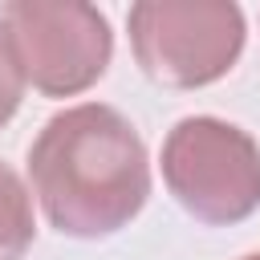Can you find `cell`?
Returning a JSON list of instances; mask_svg holds the SVG:
<instances>
[{"label":"cell","mask_w":260,"mask_h":260,"mask_svg":"<svg viewBox=\"0 0 260 260\" xmlns=\"http://www.w3.org/2000/svg\"><path fill=\"white\" fill-rule=\"evenodd\" d=\"M20 98H24V73L16 65V53H12L8 32L0 24V126L20 110Z\"/></svg>","instance_id":"obj_6"},{"label":"cell","mask_w":260,"mask_h":260,"mask_svg":"<svg viewBox=\"0 0 260 260\" xmlns=\"http://www.w3.org/2000/svg\"><path fill=\"white\" fill-rule=\"evenodd\" d=\"M130 45L146 77L199 89L219 81L244 49V12L232 0H138Z\"/></svg>","instance_id":"obj_3"},{"label":"cell","mask_w":260,"mask_h":260,"mask_svg":"<svg viewBox=\"0 0 260 260\" xmlns=\"http://www.w3.org/2000/svg\"><path fill=\"white\" fill-rule=\"evenodd\" d=\"M32 191L61 236L102 240L126 228L150 195L138 130L102 102L53 114L28 150Z\"/></svg>","instance_id":"obj_1"},{"label":"cell","mask_w":260,"mask_h":260,"mask_svg":"<svg viewBox=\"0 0 260 260\" xmlns=\"http://www.w3.org/2000/svg\"><path fill=\"white\" fill-rule=\"evenodd\" d=\"M162 179L187 215L203 223H240L260 207V146L248 130L195 114L167 134Z\"/></svg>","instance_id":"obj_2"},{"label":"cell","mask_w":260,"mask_h":260,"mask_svg":"<svg viewBox=\"0 0 260 260\" xmlns=\"http://www.w3.org/2000/svg\"><path fill=\"white\" fill-rule=\"evenodd\" d=\"M0 24L24 81L49 98L89 89L114 57L110 20L81 0H8L0 4Z\"/></svg>","instance_id":"obj_4"},{"label":"cell","mask_w":260,"mask_h":260,"mask_svg":"<svg viewBox=\"0 0 260 260\" xmlns=\"http://www.w3.org/2000/svg\"><path fill=\"white\" fill-rule=\"evenodd\" d=\"M240 260H260V252H252V256H240Z\"/></svg>","instance_id":"obj_7"},{"label":"cell","mask_w":260,"mask_h":260,"mask_svg":"<svg viewBox=\"0 0 260 260\" xmlns=\"http://www.w3.org/2000/svg\"><path fill=\"white\" fill-rule=\"evenodd\" d=\"M32 199L20 183V175L0 158V260H24L32 244Z\"/></svg>","instance_id":"obj_5"}]
</instances>
